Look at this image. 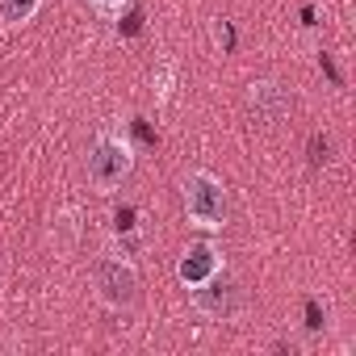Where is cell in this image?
Masks as SVG:
<instances>
[{
  "mask_svg": "<svg viewBox=\"0 0 356 356\" xmlns=\"http://www.w3.org/2000/svg\"><path fill=\"white\" fill-rule=\"evenodd\" d=\"M130 168H134L130 143L122 134H113V130H101L92 138V147H88V181H92V189L97 193H113L130 176Z\"/></svg>",
  "mask_w": 356,
  "mask_h": 356,
  "instance_id": "obj_1",
  "label": "cell"
},
{
  "mask_svg": "<svg viewBox=\"0 0 356 356\" xmlns=\"http://www.w3.org/2000/svg\"><path fill=\"white\" fill-rule=\"evenodd\" d=\"M181 202H185V214L193 227L202 231H222L227 222V189L218 176L210 172H189L185 185H181Z\"/></svg>",
  "mask_w": 356,
  "mask_h": 356,
  "instance_id": "obj_2",
  "label": "cell"
},
{
  "mask_svg": "<svg viewBox=\"0 0 356 356\" xmlns=\"http://www.w3.org/2000/svg\"><path fill=\"white\" fill-rule=\"evenodd\" d=\"M92 285H97V298L113 310H126L138 298V273H134L130 260H97L92 264Z\"/></svg>",
  "mask_w": 356,
  "mask_h": 356,
  "instance_id": "obj_3",
  "label": "cell"
},
{
  "mask_svg": "<svg viewBox=\"0 0 356 356\" xmlns=\"http://www.w3.org/2000/svg\"><path fill=\"white\" fill-rule=\"evenodd\" d=\"M193 302H197V310L210 314V318H231V314H239V306H243V289H239V281H235L227 268H214L202 285H193Z\"/></svg>",
  "mask_w": 356,
  "mask_h": 356,
  "instance_id": "obj_4",
  "label": "cell"
},
{
  "mask_svg": "<svg viewBox=\"0 0 356 356\" xmlns=\"http://www.w3.org/2000/svg\"><path fill=\"white\" fill-rule=\"evenodd\" d=\"M248 109H252V122L277 126V122H285V113L293 109V97H289L277 80H260V84L248 88Z\"/></svg>",
  "mask_w": 356,
  "mask_h": 356,
  "instance_id": "obj_5",
  "label": "cell"
},
{
  "mask_svg": "<svg viewBox=\"0 0 356 356\" xmlns=\"http://www.w3.org/2000/svg\"><path fill=\"white\" fill-rule=\"evenodd\" d=\"M214 268H222V264H218V252H214L210 243H193V248L181 256V264H176V277L193 289V285H202Z\"/></svg>",
  "mask_w": 356,
  "mask_h": 356,
  "instance_id": "obj_6",
  "label": "cell"
},
{
  "mask_svg": "<svg viewBox=\"0 0 356 356\" xmlns=\"http://www.w3.org/2000/svg\"><path fill=\"white\" fill-rule=\"evenodd\" d=\"M42 9V0H0V22L5 26H26Z\"/></svg>",
  "mask_w": 356,
  "mask_h": 356,
  "instance_id": "obj_7",
  "label": "cell"
},
{
  "mask_svg": "<svg viewBox=\"0 0 356 356\" xmlns=\"http://www.w3.org/2000/svg\"><path fill=\"white\" fill-rule=\"evenodd\" d=\"M310 168H327L331 163V138L327 134H310Z\"/></svg>",
  "mask_w": 356,
  "mask_h": 356,
  "instance_id": "obj_8",
  "label": "cell"
},
{
  "mask_svg": "<svg viewBox=\"0 0 356 356\" xmlns=\"http://www.w3.org/2000/svg\"><path fill=\"white\" fill-rule=\"evenodd\" d=\"M323 327H327V310L314 298H306V331H323Z\"/></svg>",
  "mask_w": 356,
  "mask_h": 356,
  "instance_id": "obj_9",
  "label": "cell"
},
{
  "mask_svg": "<svg viewBox=\"0 0 356 356\" xmlns=\"http://www.w3.org/2000/svg\"><path fill=\"white\" fill-rule=\"evenodd\" d=\"M126 5H130V0H92V9H97L101 17H122Z\"/></svg>",
  "mask_w": 356,
  "mask_h": 356,
  "instance_id": "obj_10",
  "label": "cell"
},
{
  "mask_svg": "<svg viewBox=\"0 0 356 356\" xmlns=\"http://www.w3.org/2000/svg\"><path fill=\"white\" fill-rule=\"evenodd\" d=\"M214 38H218V47H222V51H231V47H235V34H231V26H227V22H218Z\"/></svg>",
  "mask_w": 356,
  "mask_h": 356,
  "instance_id": "obj_11",
  "label": "cell"
},
{
  "mask_svg": "<svg viewBox=\"0 0 356 356\" xmlns=\"http://www.w3.org/2000/svg\"><path fill=\"white\" fill-rule=\"evenodd\" d=\"M113 222H118V231H130V227H134V210H130V206H126V210H118V214H113Z\"/></svg>",
  "mask_w": 356,
  "mask_h": 356,
  "instance_id": "obj_12",
  "label": "cell"
},
{
  "mask_svg": "<svg viewBox=\"0 0 356 356\" xmlns=\"http://www.w3.org/2000/svg\"><path fill=\"white\" fill-rule=\"evenodd\" d=\"M318 63H323V72H327V76H331V80H335V84H339V72H335V63H331V55H323V59H318Z\"/></svg>",
  "mask_w": 356,
  "mask_h": 356,
  "instance_id": "obj_13",
  "label": "cell"
}]
</instances>
